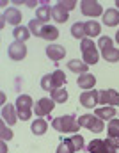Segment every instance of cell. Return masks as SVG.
<instances>
[{
    "instance_id": "e0dca14e",
    "label": "cell",
    "mask_w": 119,
    "mask_h": 153,
    "mask_svg": "<svg viewBox=\"0 0 119 153\" xmlns=\"http://www.w3.org/2000/svg\"><path fill=\"white\" fill-rule=\"evenodd\" d=\"M78 87L82 89H85V91H89V89H92L94 87V84H96V76L92 75V73H84V75L78 76Z\"/></svg>"
},
{
    "instance_id": "f1b7e54d",
    "label": "cell",
    "mask_w": 119,
    "mask_h": 153,
    "mask_svg": "<svg viewBox=\"0 0 119 153\" xmlns=\"http://www.w3.org/2000/svg\"><path fill=\"white\" fill-rule=\"evenodd\" d=\"M43 27H44V23H41L39 20H30V23H29V30H30V34H34V36H39L41 38V32H43Z\"/></svg>"
},
{
    "instance_id": "5b68a950",
    "label": "cell",
    "mask_w": 119,
    "mask_h": 153,
    "mask_svg": "<svg viewBox=\"0 0 119 153\" xmlns=\"http://www.w3.org/2000/svg\"><path fill=\"white\" fill-rule=\"evenodd\" d=\"M98 103H100V91L89 89V91H84V93L80 94V105H82V107H85V109H94Z\"/></svg>"
},
{
    "instance_id": "836d02e7",
    "label": "cell",
    "mask_w": 119,
    "mask_h": 153,
    "mask_svg": "<svg viewBox=\"0 0 119 153\" xmlns=\"http://www.w3.org/2000/svg\"><path fill=\"white\" fill-rule=\"evenodd\" d=\"M69 139H71V143H73V146H75V150H77V152H80V150L85 146V144H84V137H82L80 134H75V135H73V137H69Z\"/></svg>"
},
{
    "instance_id": "83f0119b",
    "label": "cell",
    "mask_w": 119,
    "mask_h": 153,
    "mask_svg": "<svg viewBox=\"0 0 119 153\" xmlns=\"http://www.w3.org/2000/svg\"><path fill=\"white\" fill-rule=\"evenodd\" d=\"M75 146L71 143V139H64L59 146H57V153H75Z\"/></svg>"
},
{
    "instance_id": "74e56055",
    "label": "cell",
    "mask_w": 119,
    "mask_h": 153,
    "mask_svg": "<svg viewBox=\"0 0 119 153\" xmlns=\"http://www.w3.org/2000/svg\"><path fill=\"white\" fill-rule=\"evenodd\" d=\"M0 153H7V144H5V141L0 143Z\"/></svg>"
},
{
    "instance_id": "7402d4cb",
    "label": "cell",
    "mask_w": 119,
    "mask_h": 153,
    "mask_svg": "<svg viewBox=\"0 0 119 153\" xmlns=\"http://www.w3.org/2000/svg\"><path fill=\"white\" fill-rule=\"evenodd\" d=\"M50 18H52V9H50L48 5L38 7V11H36V20H39L41 23H46V22H50Z\"/></svg>"
},
{
    "instance_id": "f35d334b",
    "label": "cell",
    "mask_w": 119,
    "mask_h": 153,
    "mask_svg": "<svg viewBox=\"0 0 119 153\" xmlns=\"http://www.w3.org/2000/svg\"><path fill=\"white\" fill-rule=\"evenodd\" d=\"M5 22H7V20H5V16L2 14V16H0V29H4V27H5Z\"/></svg>"
},
{
    "instance_id": "9c48e42d",
    "label": "cell",
    "mask_w": 119,
    "mask_h": 153,
    "mask_svg": "<svg viewBox=\"0 0 119 153\" xmlns=\"http://www.w3.org/2000/svg\"><path fill=\"white\" fill-rule=\"evenodd\" d=\"M2 119L7 125H14L16 119H18V109H16V105H11V103L4 105L2 107Z\"/></svg>"
},
{
    "instance_id": "8fae6325",
    "label": "cell",
    "mask_w": 119,
    "mask_h": 153,
    "mask_svg": "<svg viewBox=\"0 0 119 153\" xmlns=\"http://www.w3.org/2000/svg\"><path fill=\"white\" fill-rule=\"evenodd\" d=\"M4 16H5L9 25L20 27V23H21V11H18L16 7H7V11H4Z\"/></svg>"
},
{
    "instance_id": "277c9868",
    "label": "cell",
    "mask_w": 119,
    "mask_h": 153,
    "mask_svg": "<svg viewBox=\"0 0 119 153\" xmlns=\"http://www.w3.org/2000/svg\"><path fill=\"white\" fill-rule=\"evenodd\" d=\"M80 11H82L85 16H89V18L103 16V9H101L100 2H96V0H84V2L80 4Z\"/></svg>"
},
{
    "instance_id": "603a6c76",
    "label": "cell",
    "mask_w": 119,
    "mask_h": 153,
    "mask_svg": "<svg viewBox=\"0 0 119 153\" xmlns=\"http://www.w3.org/2000/svg\"><path fill=\"white\" fill-rule=\"evenodd\" d=\"M13 36L16 41H21V43H25V39L30 38V30H29V27H14V30H13Z\"/></svg>"
},
{
    "instance_id": "d590c367",
    "label": "cell",
    "mask_w": 119,
    "mask_h": 153,
    "mask_svg": "<svg viewBox=\"0 0 119 153\" xmlns=\"http://www.w3.org/2000/svg\"><path fill=\"white\" fill-rule=\"evenodd\" d=\"M59 4H61V5L68 11V13H69L71 9H75V7H77V2H75V0H61Z\"/></svg>"
},
{
    "instance_id": "4316f807",
    "label": "cell",
    "mask_w": 119,
    "mask_h": 153,
    "mask_svg": "<svg viewBox=\"0 0 119 153\" xmlns=\"http://www.w3.org/2000/svg\"><path fill=\"white\" fill-rule=\"evenodd\" d=\"M101 55H103V59L107 62H118L119 61V50L118 48H109V50L101 52Z\"/></svg>"
},
{
    "instance_id": "b9f144b4",
    "label": "cell",
    "mask_w": 119,
    "mask_h": 153,
    "mask_svg": "<svg viewBox=\"0 0 119 153\" xmlns=\"http://www.w3.org/2000/svg\"><path fill=\"white\" fill-rule=\"evenodd\" d=\"M116 41H118V43H119V30H118V32H116Z\"/></svg>"
},
{
    "instance_id": "ac0fdd59",
    "label": "cell",
    "mask_w": 119,
    "mask_h": 153,
    "mask_svg": "<svg viewBox=\"0 0 119 153\" xmlns=\"http://www.w3.org/2000/svg\"><path fill=\"white\" fill-rule=\"evenodd\" d=\"M116 112H118V111H116V107H109V105L100 107V109H96V111H94V114L98 116L100 119H103V121H105V119H109V121H110V119H114V117H116Z\"/></svg>"
},
{
    "instance_id": "484cf974",
    "label": "cell",
    "mask_w": 119,
    "mask_h": 153,
    "mask_svg": "<svg viewBox=\"0 0 119 153\" xmlns=\"http://www.w3.org/2000/svg\"><path fill=\"white\" fill-rule=\"evenodd\" d=\"M41 87H43L44 91H50V93L57 89V85H55V82H53V76H52V73L43 75V78H41Z\"/></svg>"
},
{
    "instance_id": "f546056e",
    "label": "cell",
    "mask_w": 119,
    "mask_h": 153,
    "mask_svg": "<svg viewBox=\"0 0 119 153\" xmlns=\"http://www.w3.org/2000/svg\"><path fill=\"white\" fill-rule=\"evenodd\" d=\"M107 132H109V137H119V119H110L109 125H107Z\"/></svg>"
},
{
    "instance_id": "4dcf8cb0",
    "label": "cell",
    "mask_w": 119,
    "mask_h": 153,
    "mask_svg": "<svg viewBox=\"0 0 119 153\" xmlns=\"http://www.w3.org/2000/svg\"><path fill=\"white\" fill-rule=\"evenodd\" d=\"M52 76H53V82H55L57 89H59V87H64V84H66V75H64L62 70H55V71L52 73Z\"/></svg>"
},
{
    "instance_id": "ab89813d",
    "label": "cell",
    "mask_w": 119,
    "mask_h": 153,
    "mask_svg": "<svg viewBox=\"0 0 119 153\" xmlns=\"http://www.w3.org/2000/svg\"><path fill=\"white\" fill-rule=\"evenodd\" d=\"M0 103L5 105V93H0Z\"/></svg>"
},
{
    "instance_id": "ee69618b",
    "label": "cell",
    "mask_w": 119,
    "mask_h": 153,
    "mask_svg": "<svg viewBox=\"0 0 119 153\" xmlns=\"http://www.w3.org/2000/svg\"><path fill=\"white\" fill-rule=\"evenodd\" d=\"M116 5H118V7H119V0H118V2H116Z\"/></svg>"
},
{
    "instance_id": "30bf717a",
    "label": "cell",
    "mask_w": 119,
    "mask_h": 153,
    "mask_svg": "<svg viewBox=\"0 0 119 153\" xmlns=\"http://www.w3.org/2000/svg\"><path fill=\"white\" fill-rule=\"evenodd\" d=\"M46 55H48L52 61H61V59H64V55H66V48H64L62 45L52 43V45H48V48H46Z\"/></svg>"
},
{
    "instance_id": "d6986e66",
    "label": "cell",
    "mask_w": 119,
    "mask_h": 153,
    "mask_svg": "<svg viewBox=\"0 0 119 153\" xmlns=\"http://www.w3.org/2000/svg\"><path fill=\"white\" fill-rule=\"evenodd\" d=\"M16 109L18 111H21V109H27V111H32V107H34V102H32V98L29 96V94H20L18 98H16Z\"/></svg>"
},
{
    "instance_id": "7c38bea8",
    "label": "cell",
    "mask_w": 119,
    "mask_h": 153,
    "mask_svg": "<svg viewBox=\"0 0 119 153\" xmlns=\"http://www.w3.org/2000/svg\"><path fill=\"white\" fill-rule=\"evenodd\" d=\"M52 18L57 22V23H64V22H68V18H69V13L57 2L53 7H52Z\"/></svg>"
},
{
    "instance_id": "5bb4252c",
    "label": "cell",
    "mask_w": 119,
    "mask_h": 153,
    "mask_svg": "<svg viewBox=\"0 0 119 153\" xmlns=\"http://www.w3.org/2000/svg\"><path fill=\"white\" fill-rule=\"evenodd\" d=\"M103 23L107 27H116V25H119V11L118 9H107L103 13Z\"/></svg>"
},
{
    "instance_id": "6da1fadb",
    "label": "cell",
    "mask_w": 119,
    "mask_h": 153,
    "mask_svg": "<svg viewBox=\"0 0 119 153\" xmlns=\"http://www.w3.org/2000/svg\"><path fill=\"white\" fill-rule=\"evenodd\" d=\"M52 126L53 130L61 132V134H69V132H78L80 125L78 121L73 117V116H59L52 121Z\"/></svg>"
},
{
    "instance_id": "8992f818",
    "label": "cell",
    "mask_w": 119,
    "mask_h": 153,
    "mask_svg": "<svg viewBox=\"0 0 119 153\" xmlns=\"http://www.w3.org/2000/svg\"><path fill=\"white\" fill-rule=\"evenodd\" d=\"M7 53H9V57H11L13 61H23V59L27 57V46H25V43H21V41H13V43L9 45Z\"/></svg>"
},
{
    "instance_id": "3957f363",
    "label": "cell",
    "mask_w": 119,
    "mask_h": 153,
    "mask_svg": "<svg viewBox=\"0 0 119 153\" xmlns=\"http://www.w3.org/2000/svg\"><path fill=\"white\" fill-rule=\"evenodd\" d=\"M78 125L80 126H85L89 132H92V134H100V132H103V128H105V123H103V119H100L96 114H84L78 117Z\"/></svg>"
},
{
    "instance_id": "e575fe53",
    "label": "cell",
    "mask_w": 119,
    "mask_h": 153,
    "mask_svg": "<svg viewBox=\"0 0 119 153\" xmlns=\"http://www.w3.org/2000/svg\"><path fill=\"white\" fill-rule=\"evenodd\" d=\"M32 112H34V111L21 109V111H18V119H21V121H29V119L32 117Z\"/></svg>"
},
{
    "instance_id": "ba28073f",
    "label": "cell",
    "mask_w": 119,
    "mask_h": 153,
    "mask_svg": "<svg viewBox=\"0 0 119 153\" xmlns=\"http://www.w3.org/2000/svg\"><path fill=\"white\" fill-rule=\"evenodd\" d=\"M53 107H55V102L52 98H41V100L36 102V105H34V112H36V116L43 117V116L50 114L53 111Z\"/></svg>"
},
{
    "instance_id": "4fadbf2b",
    "label": "cell",
    "mask_w": 119,
    "mask_h": 153,
    "mask_svg": "<svg viewBox=\"0 0 119 153\" xmlns=\"http://www.w3.org/2000/svg\"><path fill=\"white\" fill-rule=\"evenodd\" d=\"M89 153H110V148L107 144V141H101V139H94L91 141V144L87 146Z\"/></svg>"
},
{
    "instance_id": "d4e9b609",
    "label": "cell",
    "mask_w": 119,
    "mask_h": 153,
    "mask_svg": "<svg viewBox=\"0 0 119 153\" xmlns=\"http://www.w3.org/2000/svg\"><path fill=\"white\" fill-rule=\"evenodd\" d=\"M71 36L75 39H85V27L82 22H77L71 25Z\"/></svg>"
},
{
    "instance_id": "d6a6232c",
    "label": "cell",
    "mask_w": 119,
    "mask_h": 153,
    "mask_svg": "<svg viewBox=\"0 0 119 153\" xmlns=\"http://www.w3.org/2000/svg\"><path fill=\"white\" fill-rule=\"evenodd\" d=\"M98 46L101 48V52H105L109 48H114V43H112V39L109 38V36H103V38H100V41H98Z\"/></svg>"
},
{
    "instance_id": "9a60e30c",
    "label": "cell",
    "mask_w": 119,
    "mask_h": 153,
    "mask_svg": "<svg viewBox=\"0 0 119 153\" xmlns=\"http://www.w3.org/2000/svg\"><path fill=\"white\" fill-rule=\"evenodd\" d=\"M84 27H85V38H96V36H100V32H101V25H100L98 22H94V20L85 22Z\"/></svg>"
},
{
    "instance_id": "1f68e13d",
    "label": "cell",
    "mask_w": 119,
    "mask_h": 153,
    "mask_svg": "<svg viewBox=\"0 0 119 153\" xmlns=\"http://www.w3.org/2000/svg\"><path fill=\"white\" fill-rule=\"evenodd\" d=\"M13 130L11 128H7V125H5V121L2 119V123H0V137H2V141H9V139H13Z\"/></svg>"
},
{
    "instance_id": "8d00e7d4",
    "label": "cell",
    "mask_w": 119,
    "mask_h": 153,
    "mask_svg": "<svg viewBox=\"0 0 119 153\" xmlns=\"http://www.w3.org/2000/svg\"><path fill=\"white\" fill-rule=\"evenodd\" d=\"M107 144H109L110 153H112V152H114V150L119 146V139H118V137H109V139H107Z\"/></svg>"
},
{
    "instance_id": "7a4b0ae2",
    "label": "cell",
    "mask_w": 119,
    "mask_h": 153,
    "mask_svg": "<svg viewBox=\"0 0 119 153\" xmlns=\"http://www.w3.org/2000/svg\"><path fill=\"white\" fill-rule=\"evenodd\" d=\"M80 50H82V61L89 66V64H96L100 55H98V50H96V45L92 43V39L85 38L80 41Z\"/></svg>"
},
{
    "instance_id": "60d3db41",
    "label": "cell",
    "mask_w": 119,
    "mask_h": 153,
    "mask_svg": "<svg viewBox=\"0 0 119 153\" xmlns=\"http://www.w3.org/2000/svg\"><path fill=\"white\" fill-rule=\"evenodd\" d=\"M25 5H29V7H36V2H23Z\"/></svg>"
},
{
    "instance_id": "7bdbcfd3",
    "label": "cell",
    "mask_w": 119,
    "mask_h": 153,
    "mask_svg": "<svg viewBox=\"0 0 119 153\" xmlns=\"http://www.w3.org/2000/svg\"><path fill=\"white\" fill-rule=\"evenodd\" d=\"M112 153H119V146H118V148H116V150H114Z\"/></svg>"
},
{
    "instance_id": "52a82bcc",
    "label": "cell",
    "mask_w": 119,
    "mask_h": 153,
    "mask_svg": "<svg viewBox=\"0 0 119 153\" xmlns=\"http://www.w3.org/2000/svg\"><path fill=\"white\" fill-rule=\"evenodd\" d=\"M100 103L103 107L105 105H109V107L119 105V93L116 89H103V91H100Z\"/></svg>"
},
{
    "instance_id": "2e32d148",
    "label": "cell",
    "mask_w": 119,
    "mask_h": 153,
    "mask_svg": "<svg viewBox=\"0 0 119 153\" xmlns=\"http://www.w3.org/2000/svg\"><path fill=\"white\" fill-rule=\"evenodd\" d=\"M68 68H69V71H73V73H78V75L89 73V66H87L84 61H78V59H71V61L68 62Z\"/></svg>"
},
{
    "instance_id": "ffe728a7",
    "label": "cell",
    "mask_w": 119,
    "mask_h": 153,
    "mask_svg": "<svg viewBox=\"0 0 119 153\" xmlns=\"http://www.w3.org/2000/svg\"><path fill=\"white\" fill-rule=\"evenodd\" d=\"M41 38L46 39V41H55V39L59 38V29L53 27V25H44L43 32H41Z\"/></svg>"
},
{
    "instance_id": "44dd1931",
    "label": "cell",
    "mask_w": 119,
    "mask_h": 153,
    "mask_svg": "<svg viewBox=\"0 0 119 153\" xmlns=\"http://www.w3.org/2000/svg\"><path fill=\"white\" fill-rule=\"evenodd\" d=\"M30 130H32L34 135H43V134L48 130V123H46L43 117H39V119H36V121L30 125Z\"/></svg>"
},
{
    "instance_id": "cb8c5ba5",
    "label": "cell",
    "mask_w": 119,
    "mask_h": 153,
    "mask_svg": "<svg viewBox=\"0 0 119 153\" xmlns=\"http://www.w3.org/2000/svg\"><path fill=\"white\" fill-rule=\"evenodd\" d=\"M52 100L55 103H66L68 102V91L64 87H59V89L52 91Z\"/></svg>"
}]
</instances>
